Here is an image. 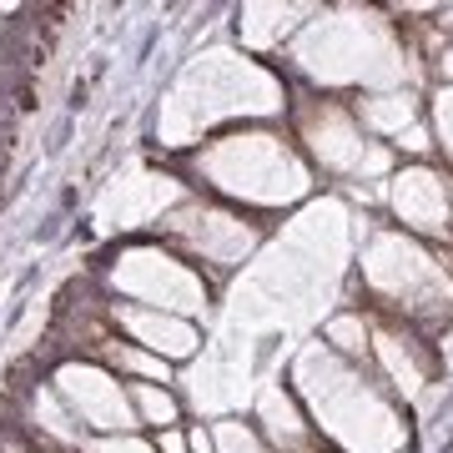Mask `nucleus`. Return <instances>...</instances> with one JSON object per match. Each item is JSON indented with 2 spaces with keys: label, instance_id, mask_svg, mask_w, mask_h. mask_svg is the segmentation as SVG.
Wrapping results in <instances>:
<instances>
[{
  "label": "nucleus",
  "instance_id": "nucleus-1",
  "mask_svg": "<svg viewBox=\"0 0 453 453\" xmlns=\"http://www.w3.org/2000/svg\"><path fill=\"white\" fill-rule=\"evenodd\" d=\"M196 172L202 187L237 202H297L308 192V166L282 136L273 131H232L217 136L207 151H196Z\"/></svg>",
  "mask_w": 453,
  "mask_h": 453
},
{
  "label": "nucleus",
  "instance_id": "nucleus-2",
  "mask_svg": "<svg viewBox=\"0 0 453 453\" xmlns=\"http://www.w3.org/2000/svg\"><path fill=\"white\" fill-rule=\"evenodd\" d=\"M111 282L121 288L131 308L172 312L192 323L196 312H207V277L196 273L192 262H181L172 247H127L111 267Z\"/></svg>",
  "mask_w": 453,
  "mask_h": 453
},
{
  "label": "nucleus",
  "instance_id": "nucleus-3",
  "mask_svg": "<svg viewBox=\"0 0 453 453\" xmlns=\"http://www.w3.org/2000/svg\"><path fill=\"white\" fill-rule=\"evenodd\" d=\"M162 237L181 262H192L196 273H232L237 262L257 247L262 226L242 211H226L217 202H187L162 217Z\"/></svg>",
  "mask_w": 453,
  "mask_h": 453
},
{
  "label": "nucleus",
  "instance_id": "nucleus-4",
  "mask_svg": "<svg viewBox=\"0 0 453 453\" xmlns=\"http://www.w3.org/2000/svg\"><path fill=\"white\" fill-rule=\"evenodd\" d=\"M50 393L61 398L65 413L81 423L91 438L142 434V428H136V413H131L127 383H121L106 363H91V357H65L61 368L50 372Z\"/></svg>",
  "mask_w": 453,
  "mask_h": 453
},
{
  "label": "nucleus",
  "instance_id": "nucleus-5",
  "mask_svg": "<svg viewBox=\"0 0 453 453\" xmlns=\"http://www.w3.org/2000/svg\"><path fill=\"white\" fill-rule=\"evenodd\" d=\"M297 127H303V142L318 157V166L333 172V177H357V172L372 177V172L388 166V151L372 146L368 131L357 127V116L338 101H308L297 111Z\"/></svg>",
  "mask_w": 453,
  "mask_h": 453
},
{
  "label": "nucleus",
  "instance_id": "nucleus-6",
  "mask_svg": "<svg viewBox=\"0 0 453 453\" xmlns=\"http://www.w3.org/2000/svg\"><path fill=\"white\" fill-rule=\"evenodd\" d=\"M106 323L121 333L127 342L146 348V353H157L162 363H187L196 353V333L187 318H172V312H151V308H131V303H106Z\"/></svg>",
  "mask_w": 453,
  "mask_h": 453
},
{
  "label": "nucleus",
  "instance_id": "nucleus-7",
  "mask_svg": "<svg viewBox=\"0 0 453 453\" xmlns=\"http://www.w3.org/2000/svg\"><path fill=\"white\" fill-rule=\"evenodd\" d=\"M393 211L403 217V226L428 232V237H449V181L428 172V166H403L388 187Z\"/></svg>",
  "mask_w": 453,
  "mask_h": 453
},
{
  "label": "nucleus",
  "instance_id": "nucleus-8",
  "mask_svg": "<svg viewBox=\"0 0 453 453\" xmlns=\"http://www.w3.org/2000/svg\"><path fill=\"white\" fill-rule=\"evenodd\" d=\"M31 434H41V449H56V453L86 449V438H91L81 423L65 413V403L50 393V383H41L31 393Z\"/></svg>",
  "mask_w": 453,
  "mask_h": 453
},
{
  "label": "nucleus",
  "instance_id": "nucleus-9",
  "mask_svg": "<svg viewBox=\"0 0 453 453\" xmlns=\"http://www.w3.org/2000/svg\"><path fill=\"white\" fill-rule=\"evenodd\" d=\"M357 127L363 131H378V136H403L408 127H418V101L408 96V91H388V96H363L353 106Z\"/></svg>",
  "mask_w": 453,
  "mask_h": 453
},
{
  "label": "nucleus",
  "instance_id": "nucleus-10",
  "mask_svg": "<svg viewBox=\"0 0 453 453\" xmlns=\"http://www.w3.org/2000/svg\"><path fill=\"white\" fill-rule=\"evenodd\" d=\"M127 398H131V413H136V428H177L181 423V403L177 393L166 383H127Z\"/></svg>",
  "mask_w": 453,
  "mask_h": 453
},
{
  "label": "nucleus",
  "instance_id": "nucleus-11",
  "mask_svg": "<svg viewBox=\"0 0 453 453\" xmlns=\"http://www.w3.org/2000/svg\"><path fill=\"white\" fill-rule=\"evenodd\" d=\"M262 428H267V438H273L277 449H297V443L308 438V418L297 413V403H292L288 388L262 393Z\"/></svg>",
  "mask_w": 453,
  "mask_h": 453
},
{
  "label": "nucleus",
  "instance_id": "nucleus-12",
  "mask_svg": "<svg viewBox=\"0 0 453 453\" xmlns=\"http://www.w3.org/2000/svg\"><path fill=\"white\" fill-rule=\"evenodd\" d=\"M378 357L388 363V372L398 378V388H408V393L418 388V363H413V357H418V342L398 338V333H383V338H378Z\"/></svg>",
  "mask_w": 453,
  "mask_h": 453
},
{
  "label": "nucleus",
  "instance_id": "nucleus-13",
  "mask_svg": "<svg viewBox=\"0 0 453 453\" xmlns=\"http://www.w3.org/2000/svg\"><path fill=\"white\" fill-rule=\"evenodd\" d=\"M211 453H262V434L242 418L211 423Z\"/></svg>",
  "mask_w": 453,
  "mask_h": 453
},
{
  "label": "nucleus",
  "instance_id": "nucleus-14",
  "mask_svg": "<svg viewBox=\"0 0 453 453\" xmlns=\"http://www.w3.org/2000/svg\"><path fill=\"white\" fill-rule=\"evenodd\" d=\"M327 342H333L338 353H348V357H363V353H368V327H363L357 312L333 318V323H327Z\"/></svg>",
  "mask_w": 453,
  "mask_h": 453
},
{
  "label": "nucleus",
  "instance_id": "nucleus-15",
  "mask_svg": "<svg viewBox=\"0 0 453 453\" xmlns=\"http://www.w3.org/2000/svg\"><path fill=\"white\" fill-rule=\"evenodd\" d=\"M81 453H157V449L142 434H106V438H86Z\"/></svg>",
  "mask_w": 453,
  "mask_h": 453
},
{
  "label": "nucleus",
  "instance_id": "nucleus-16",
  "mask_svg": "<svg viewBox=\"0 0 453 453\" xmlns=\"http://www.w3.org/2000/svg\"><path fill=\"white\" fill-rule=\"evenodd\" d=\"M434 136H438V146L453 157V86H443L434 96Z\"/></svg>",
  "mask_w": 453,
  "mask_h": 453
},
{
  "label": "nucleus",
  "instance_id": "nucleus-17",
  "mask_svg": "<svg viewBox=\"0 0 453 453\" xmlns=\"http://www.w3.org/2000/svg\"><path fill=\"white\" fill-rule=\"evenodd\" d=\"M151 449L157 453H187V434H181V428H162V434H151Z\"/></svg>",
  "mask_w": 453,
  "mask_h": 453
},
{
  "label": "nucleus",
  "instance_id": "nucleus-18",
  "mask_svg": "<svg viewBox=\"0 0 453 453\" xmlns=\"http://www.w3.org/2000/svg\"><path fill=\"white\" fill-rule=\"evenodd\" d=\"M187 453H211V428H187Z\"/></svg>",
  "mask_w": 453,
  "mask_h": 453
},
{
  "label": "nucleus",
  "instance_id": "nucleus-19",
  "mask_svg": "<svg viewBox=\"0 0 453 453\" xmlns=\"http://www.w3.org/2000/svg\"><path fill=\"white\" fill-rule=\"evenodd\" d=\"M438 71H443V76L453 81V46H443V61H438Z\"/></svg>",
  "mask_w": 453,
  "mask_h": 453
},
{
  "label": "nucleus",
  "instance_id": "nucleus-20",
  "mask_svg": "<svg viewBox=\"0 0 453 453\" xmlns=\"http://www.w3.org/2000/svg\"><path fill=\"white\" fill-rule=\"evenodd\" d=\"M0 16H16V5H0Z\"/></svg>",
  "mask_w": 453,
  "mask_h": 453
},
{
  "label": "nucleus",
  "instance_id": "nucleus-21",
  "mask_svg": "<svg viewBox=\"0 0 453 453\" xmlns=\"http://www.w3.org/2000/svg\"><path fill=\"white\" fill-rule=\"evenodd\" d=\"M35 453H56V449H35Z\"/></svg>",
  "mask_w": 453,
  "mask_h": 453
}]
</instances>
